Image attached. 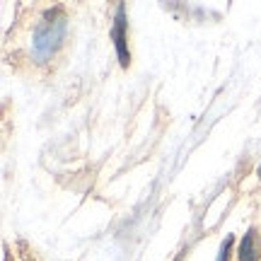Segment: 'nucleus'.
<instances>
[{"instance_id":"nucleus-1","label":"nucleus","mask_w":261,"mask_h":261,"mask_svg":"<svg viewBox=\"0 0 261 261\" xmlns=\"http://www.w3.org/2000/svg\"><path fill=\"white\" fill-rule=\"evenodd\" d=\"M65 32H68V17L63 8L46 10L44 17L37 22L34 37H32V54L39 63H46L56 56V51L65 41Z\"/></svg>"},{"instance_id":"nucleus-2","label":"nucleus","mask_w":261,"mask_h":261,"mask_svg":"<svg viewBox=\"0 0 261 261\" xmlns=\"http://www.w3.org/2000/svg\"><path fill=\"white\" fill-rule=\"evenodd\" d=\"M112 39H114V48H116V56H119L121 68H128V63H130V54H128V22H126V5H121V3H119L116 15H114Z\"/></svg>"},{"instance_id":"nucleus-3","label":"nucleus","mask_w":261,"mask_h":261,"mask_svg":"<svg viewBox=\"0 0 261 261\" xmlns=\"http://www.w3.org/2000/svg\"><path fill=\"white\" fill-rule=\"evenodd\" d=\"M259 256H261V240L256 234V230L249 227L242 244H240V261H256Z\"/></svg>"},{"instance_id":"nucleus-4","label":"nucleus","mask_w":261,"mask_h":261,"mask_svg":"<svg viewBox=\"0 0 261 261\" xmlns=\"http://www.w3.org/2000/svg\"><path fill=\"white\" fill-rule=\"evenodd\" d=\"M256 174H259V177H261V165H259V169H256Z\"/></svg>"}]
</instances>
